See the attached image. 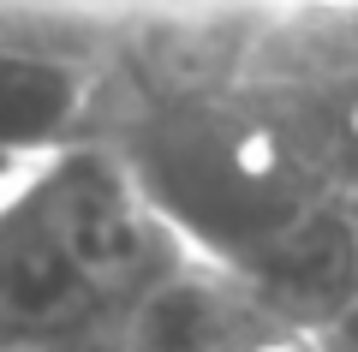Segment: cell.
<instances>
[{
  "label": "cell",
  "mask_w": 358,
  "mask_h": 352,
  "mask_svg": "<svg viewBox=\"0 0 358 352\" xmlns=\"http://www.w3.org/2000/svg\"><path fill=\"white\" fill-rule=\"evenodd\" d=\"M96 138L126 162L179 251L233 275L245 293H257L341 209L293 126L245 84L114 113Z\"/></svg>",
  "instance_id": "6da1fadb"
},
{
  "label": "cell",
  "mask_w": 358,
  "mask_h": 352,
  "mask_svg": "<svg viewBox=\"0 0 358 352\" xmlns=\"http://www.w3.org/2000/svg\"><path fill=\"white\" fill-rule=\"evenodd\" d=\"M179 263L126 162L102 138L66 143L0 191V352L120 340Z\"/></svg>",
  "instance_id": "7a4b0ae2"
},
{
  "label": "cell",
  "mask_w": 358,
  "mask_h": 352,
  "mask_svg": "<svg viewBox=\"0 0 358 352\" xmlns=\"http://www.w3.org/2000/svg\"><path fill=\"white\" fill-rule=\"evenodd\" d=\"M275 316L251 299L233 275L209 263H185L131 311L120 328L126 352H245Z\"/></svg>",
  "instance_id": "3957f363"
},
{
  "label": "cell",
  "mask_w": 358,
  "mask_h": 352,
  "mask_svg": "<svg viewBox=\"0 0 358 352\" xmlns=\"http://www.w3.org/2000/svg\"><path fill=\"white\" fill-rule=\"evenodd\" d=\"M96 126V72L0 42V155L30 167L42 155L84 143Z\"/></svg>",
  "instance_id": "277c9868"
},
{
  "label": "cell",
  "mask_w": 358,
  "mask_h": 352,
  "mask_svg": "<svg viewBox=\"0 0 358 352\" xmlns=\"http://www.w3.org/2000/svg\"><path fill=\"white\" fill-rule=\"evenodd\" d=\"M245 352H322V346H317V335H299V328H287V323H268Z\"/></svg>",
  "instance_id": "5b68a950"
},
{
  "label": "cell",
  "mask_w": 358,
  "mask_h": 352,
  "mask_svg": "<svg viewBox=\"0 0 358 352\" xmlns=\"http://www.w3.org/2000/svg\"><path fill=\"white\" fill-rule=\"evenodd\" d=\"M54 352H126L120 340H90V346H54Z\"/></svg>",
  "instance_id": "8992f818"
},
{
  "label": "cell",
  "mask_w": 358,
  "mask_h": 352,
  "mask_svg": "<svg viewBox=\"0 0 358 352\" xmlns=\"http://www.w3.org/2000/svg\"><path fill=\"white\" fill-rule=\"evenodd\" d=\"M13 174H18V167H13V162H6V155H0V191L13 185Z\"/></svg>",
  "instance_id": "52a82bcc"
}]
</instances>
